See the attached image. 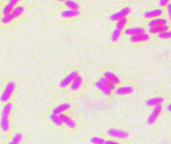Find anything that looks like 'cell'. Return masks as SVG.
Returning <instances> with one entry per match:
<instances>
[{
  "label": "cell",
  "mask_w": 171,
  "mask_h": 144,
  "mask_svg": "<svg viewBox=\"0 0 171 144\" xmlns=\"http://www.w3.org/2000/svg\"><path fill=\"white\" fill-rule=\"evenodd\" d=\"M23 11H24V8L22 7V6H15L14 8H13V10L11 12H9L8 14L3 16L2 22H3L4 24L9 23L10 21H12L14 18H16V17L20 16L22 13H23Z\"/></svg>",
  "instance_id": "cell-1"
},
{
  "label": "cell",
  "mask_w": 171,
  "mask_h": 144,
  "mask_svg": "<svg viewBox=\"0 0 171 144\" xmlns=\"http://www.w3.org/2000/svg\"><path fill=\"white\" fill-rule=\"evenodd\" d=\"M14 89H15V84L13 82H9L7 85L5 89H4L3 93L1 94V96H0V101L3 102V103H6L8 100H9V98L11 97L12 93L14 92Z\"/></svg>",
  "instance_id": "cell-2"
},
{
  "label": "cell",
  "mask_w": 171,
  "mask_h": 144,
  "mask_svg": "<svg viewBox=\"0 0 171 144\" xmlns=\"http://www.w3.org/2000/svg\"><path fill=\"white\" fill-rule=\"evenodd\" d=\"M161 110H162V105L159 104V105H156L154 106V109L152 110V112L150 113L149 117H148V124H153L158 118V116L160 115L161 113Z\"/></svg>",
  "instance_id": "cell-3"
},
{
  "label": "cell",
  "mask_w": 171,
  "mask_h": 144,
  "mask_svg": "<svg viewBox=\"0 0 171 144\" xmlns=\"http://www.w3.org/2000/svg\"><path fill=\"white\" fill-rule=\"evenodd\" d=\"M108 134L112 137L119 138V139H125L128 137V133L121 129H116V128H110L108 130Z\"/></svg>",
  "instance_id": "cell-4"
},
{
  "label": "cell",
  "mask_w": 171,
  "mask_h": 144,
  "mask_svg": "<svg viewBox=\"0 0 171 144\" xmlns=\"http://www.w3.org/2000/svg\"><path fill=\"white\" fill-rule=\"evenodd\" d=\"M130 12H131V9H130L129 7H125V8H123L122 10H120L118 12L114 13V14H112L110 16V19L113 20V21H117L118 19H121V18H124V17H126Z\"/></svg>",
  "instance_id": "cell-5"
},
{
  "label": "cell",
  "mask_w": 171,
  "mask_h": 144,
  "mask_svg": "<svg viewBox=\"0 0 171 144\" xmlns=\"http://www.w3.org/2000/svg\"><path fill=\"white\" fill-rule=\"evenodd\" d=\"M79 74L76 73V72H71V73L66 76V77L65 78V79H62L61 81V83H60V87L61 88H66V87H67L69 85L73 82V80L78 76Z\"/></svg>",
  "instance_id": "cell-6"
},
{
  "label": "cell",
  "mask_w": 171,
  "mask_h": 144,
  "mask_svg": "<svg viewBox=\"0 0 171 144\" xmlns=\"http://www.w3.org/2000/svg\"><path fill=\"white\" fill-rule=\"evenodd\" d=\"M149 39V34L144 32V33H139V34H135L131 35L130 40L132 42H146V40Z\"/></svg>",
  "instance_id": "cell-7"
},
{
  "label": "cell",
  "mask_w": 171,
  "mask_h": 144,
  "mask_svg": "<svg viewBox=\"0 0 171 144\" xmlns=\"http://www.w3.org/2000/svg\"><path fill=\"white\" fill-rule=\"evenodd\" d=\"M167 24V20L165 18H161V17H156L149 21L148 26L149 27H154V26H160V25H165Z\"/></svg>",
  "instance_id": "cell-8"
},
{
  "label": "cell",
  "mask_w": 171,
  "mask_h": 144,
  "mask_svg": "<svg viewBox=\"0 0 171 144\" xmlns=\"http://www.w3.org/2000/svg\"><path fill=\"white\" fill-rule=\"evenodd\" d=\"M134 89L130 86H125V87H120L118 89H116V94L119 96H123V95H129V94L133 93Z\"/></svg>",
  "instance_id": "cell-9"
},
{
  "label": "cell",
  "mask_w": 171,
  "mask_h": 144,
  "mask_svg": "<svg viewBox=\"0 0 171 144\" xmlns=\"http://www.w3.org/2000/svg\"><path fill=\"white\" fill-rule=\"evenodd\" d=\"M18 1H19V0H9V2L7 3V5L3 8V14L6 15L9 12H11L13 10V8H14L17 5V2H18Z\"/></svg>",
  "instance_id": "cell-10"
},
{
  "label": "cell",
  "mask_w": 171,
  "mask_h": 144,
  "mask_svg": "<svg viewBox=\"0 0 171 144\" xmlns=\"http://www.w3.org/2000/svg\"><path fill=\"white\" fill-rule=\"evenodd\" d=\"M67 109H70V104L69 103H64V104L58 105L57 107H56L52 111V114H62L64 112H66Z\"/></svg>",
  "instance_id": "cell-11"
},
{
  "label": "cell",
  "mask_w": 171,
  "mask_h": 144,
  "mask_svg": "<svg viewBox=\"0 0 171 144\" xmlns=\"http://www.w3.org/2000/svg\"><path fill=\"white\" fill-rule=\"evenodd\" d=\"M166 30H168V25H160V26H154V27H149V32L154 33V34H159L162 32H165Z\"/></svg>",
  "instance_id": "cell-12"
},
{
  "label": "cell",
  "mask_w": 171,
  "mask_h": 144,
  "mask_svg": "<svg viewBox=\"0 0 171 144\" xmlns=\"http://www.w3.org/2000/svg\"><path fill=\"white\" fill-rule=\"evenodd\" d=\"M161 14H162V10L160 8H158V9H154V10L145 12L144 17H145V18H156V17L161 16Z\"/></svg>",
  "instance_id": "cell-13"
},
{
  "label": "cell",
  "mask_w": 171,
  "mask_h": 144,
  "mask_svg": "<svg viewBox=\"0 0 171 144\" xmlns=\"http://www.w3.org/2000/svg\"><path fill=\"white\" fill-rule=\"evenodd\" d=\"M80 15V11L79 10H73V9H69V10H65L61 12V16L62 18H71V17H75Z\"/></svg>",
  "instance_id": "cell-14"
},
{
  "label": "cell",
  "mask_w": 171,
  "mask_h": 144,
  "mask_svg": "<svg viewBox=\"0 0 171 144\" xmlns=\"http://www.w3.org/2000/svg\"><path fill=\"white\" fill-rule=\"evenodd\" d=\"M145 30L142 27H131V28H127L125 30V34L126 35H135V34H139V33H144Z\"/></svg>",
  "instance_id": "cell-15"
},
{
  "label": "cell",
  "mask_w": 171,
  "mask_h": 144,
  "mask_svg": "<svg viewBox=\"0 0 171 144\" xmlns=\"http://www.w3.org/2000/svg\"><path fill=\"white\" fill-rule=\"evenodd\" d=\"M82 83H83V79H82V77H80V76L78 75L73 80V82L70 84L71 85V90H73V91H75V90H78L81 87Z\"/></svg>",
  "instance_id": "cell-16"
},
{
  "label": "cell",
  "mask_w": 171,
  "mask_h": 144,
  "mask_svg": "<svg viewBox=\"0 0 171 144\" xmlns=\"http://www.w3.org/2000/svg\"><path fill=\"white\" fill-rule=\"evenodd\" d=\"M104 78L108 79V80L110 81V82H112L115 85L120 83V79L117 77L116 75H114L113 73H111V72H106V73H104Z\"/></svg>",
  "instance_id": "cell-17"
},
{
  "label": "cell",
  "mask_w": 171,
  "mask_h": 144,
  "mask_svg": "<svg viewBox=\"0 0 171 144\" xmlns=\"http://www.w3.org/2000/svg\"><path fill=\"white\" fill-rule=\"evenodd\" d=\"M0 125H1V128L3 129V131H5V132L8 131V129H9V120H8V116L2 115L1 119H0Z\"/></svg>",
  "instance_id": "cell-18"
},
{
  "label": "cell",
  "mask_w": 171,
  "mask_h": 144,
  "mask_svg": "<svg viewBox=\"0 0 171 144\" xmlns=\"http://www.w3.org/2000/svg\"><path fill=\"white\" fill-rule=\"evenodd\" d=\"M61 116L62 123L66 124V125L67 126V127H70V128H74V127H76V123L70 118L69 116L64 115V114H61Z\"/></svg>",
  "instance_id": "cell-19"
},
{
  "label": "cell",
  "mask_w": 171,
  "mask_h": 144,
  "mask_svg": "<svg viewBox=\"0 0 171 144\" xmlns=\"http://www.w3.org/2000/svg\"><path fill=\"white\" fill-rule=\"evenodd\" d=\"M163 103V98L162 97H156V98H152V99H149L146 104L148 106H156V105H159V104H162Z\"/></svg>",
  "instance_id": "cell-20"
},
{
  "label": "cell",
  "mask_w": 171,
  "mask_h": 144,
  "mask_svg": "<svg viewBox=\"0 0 171 144\" xmlns=\"http://www.w3.org/2000/svg\"><path fill=\"white\" fill-rule=\"evenodd\" d=\"M99 82H100L101 84H103L104 86H106L108 89H110L111 91H113V90H115L116 89V87H115V84H113L112 82H110L109 80L108 79H106V78H101L100 80H99Z\"/></svg>",
  "instance_id": "cell-21"
},
{
  "label": "cell",
  "mask_w": 171,
  "mask_h": 144,
  "mask_svg": "<svg viewBox=\"0 0 171 144\" xmlns=\"http://www.w3.org/2000/svg\"><path fill=\"white\" fill-rule=\"evenodd\" d=\"M65 4L67 8L73 9V10H79V8H80V5L76 2H75L74 0H66Z\"/></svg>",
  "instance_id": "cell-22"
},
{
  "label": "cell",
  "mask_w": 171,
  "mask_h": 144,
  "mask_svg": "<svg viewBox=\"0 0 171 144\" xmlns=\"http://www.w3.org/2000/svg\"><path fill=\"white\" fill-rule=\"evenodd\" d=\"M96 87H97L99 90H100L101 92L104 93L105 95H107V96H110V95H111V92H112L111 90H110V89H108V88H107L106 86H104L103 84H101L100 82H99V81L96 83Z\"/></svg>",
  "instance_id": "cell-23"
},
{
  "label": "cell",
  "mask_w": 171,
  "mask_h": 144,
  "mask_svg": "<svg viewBox=\"0 0 171 144\" xmlns=\"http://www.w3.org/2000/svg\"><path fill=\"white\" fill-rule=\"evenodd\" d=\"M51 120L52 122L55 123L56 125H57V126H61V125L64 124V123H62V120H61V114H57V115H56V114H51Z\"/></svg>",
  "instance_id": "cell-24"
},
{
  "label": "cell",
  "mask_w": 171,
  "mask_h": 144,
  "mask_svg": "<svg viewBox=\"0 0 171 144\" xmlns=\"http://www.w3.org/2000/svg\"><path fill=\"white\" fill-rule=\"evenodd\" d=\"M126 24H127V18H126V17H124V18H121V19H118V20H117L116 28L122 30L126 26Z\"/></svg>",
  "instance_id": "cell-25"
},
{
  "label": "cell",
  "mask_w": 171,
  "mask_h": 144,
  "mask_svg": "<svg viewBox=\"0 0 171 144\" xmlns=\"http://www.w3.org/2000/svg\"><path fill=\"white\" fill-rule=\"evenodd\" d=\"M121 31H122V30H120V29H118V28H116V29H114V30H113V32H112V35H111L112 42H116L117 40L119 39L120 35H121Z\"/></svg>",
  "instance_id": "cell-26"
},
{
  "label": "cell",
  "mask_w": 171,
  "mask_h": 144,
  "mask_svg": "<svg viewBox=\"0 0 171 144\" xmlns=\"http://www.w3.org/2000/svg\"><path fill=\"white\" fill-rule=\"evenodd\" d=\"M11 109H12V105L11 103H7V104L4 106L3 110H2V115H6L8 116L9 115V113L11 112Z\"/></svg>",
  "instance_id": "cell-27"
},
{
  "label": "cell",
  "mask_w": 171,
  "mask_h": 144,
  "mask_svg": "<svg viewBox=\"0 0 171 144\" xmlns=\"http://www.w3.org/2000/svg\"><path fill=\"white\" fill-rule=\"evenodd\" d=\"M158 37L162 39H168V38H171V30H166L165 32H162V33H159Z\"/></svg>",
  "instance_id": "cell-28"
},
{
  "label": "cell",
  "mask_w": 171,
  "mask_h": 144,
  "mask_svg": "<svg viewBox=\"0 0 171 144\" xmlns=\"http://www.w3.org/2000/svg\"><path fill=\"white\" fill-rule=\"evenodd\" d=\"M91 143L93 144H104L105 140L100 137H92L91 138Z\"/></svg>",
  "instance_id": "cell-29"
},
{
  "label": "cell",
  "mask_w": 171,
  "mask_h": 144,
  "mask_svg": "<svg viewBox=\"0 0 171 144\" xmlns=\"http://www.w3.org/2000/svg\"><path fill=\"white\" fill-rule=\"evenodd\" d=\"M21 139H22V135L18 133V134L14 135V137H13V139H12V142L14 144H18L21 141Z\"/></svg>",
  "instance_id": "cell-30"
},
{
  "label": "cell",
  "mask_w": 171,
  "mask_h": 144,
  "mask_svg": "<svg viewBox=\"0 0 171 144\" xmlns=\"http://www.w3.org/2000/svg\"><path fill=\"white\" fill-rule=\"evenodd\" d=\"M170 0H159V5L160 6H166L169 3Z\"/></svg>",
  "instance_id": "cell-31"
},
{
  "label": "cell",
  "mask_w": 171,
  "mask_h": 144,
  "mask_svg": "<svg viewBox=\"0 0 171 144\" xmlns=\"http://www.w3.org/2000/svg\"><path fill=\"white\" fill-rule=\"evenodd\" d=\"M167 10H168L169 19L171 20V3H168V4H167Z\"/></svg>",
  "instance_id": "cell-32"
},
{
  "label": "cell",
  "mask_w": 171,
  "mask_h": 144,
  "mask_svg": "<svg viewBox=\"0 0 171 144\" xmlns=\"http://www.w3.org/2000/svg\"><path fill=\"white\" fill-rule=\"evenodd\" d=\"M104 144H119V143L116 141H113V140H107V141H105Z\"/></svg>",
  "instance_id": "cell-33"
},
{
  "label": "cell",
  "mask_w": 171,
  "mask_h": 144,
  "mask_svg": "<svg viewBox=\"0 0 171 144\" xmlns=\"http://www.w3.org/2000/svg\"><path fill=\"white\" fill-rule=\"evenodd\" d=\"M168 111H171V103H170V105L168 106Z\"/></svg>",
  "instance_id": "cell-34"
},
{
  "label": "cell",
  "mask_w": 171,
  "mask_h": 144,
  "mask_svg": "<svg viewBox=\"0 0 171 144\" xmlns=\"http://www.w3.org/2000/svg\"><path fill=\"white\" fill-rule=\"evenodd\" d=\"M58 1H61V2H65L66 0H58Z\"/></svg>",
  "instance_id": "cell-35"
},
{
  "label": "cell",
  "mask_w": 171,
  "mask_h": 144,
  "mask_svg": "<svg viewBox=\"0 0 171 144\" xmlns=\"http://www.w3.org/2000/svg\"><path fill=\"white\" fill-rule=\"evenodd\" d=\"M8 144H14V143H13V142L11 141V142H9V143H8Z\"/></svg>",
  "instance_id": "cell-36"
},
{
  "label": "cell",
  "mask_w": 171,
  "mask_h": 144,
  "mask_svg": "<svg viewBox=\"0 0 171 144\" xmlns=\"http://www.w3.org/2000/svg\"><path fill=\"white\" fill-rule=\"evenodd\" d=\"M0 18H1V16H0Z\"/></svg>",
  "instance_id": "cell-37"
}]
</instances>
